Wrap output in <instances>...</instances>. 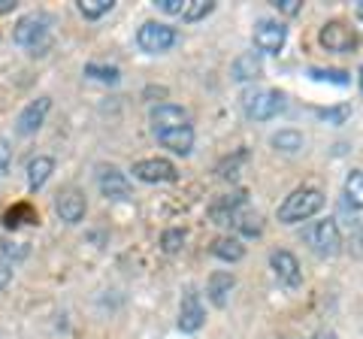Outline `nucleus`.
I'll return each instance as SVG.
<instances>
[{"label":"nucleus","mask_w":363,"mask_h":339,"mask_svg":"<svg viewBox=\"0 0 363 339\" xmlns=\"http://www.w3.org/2000/svg\"><path fill=\"white\" fill-rule=\"evenodd\" d=\"M152 130H169V128H188L191 118H188V112L176 106V104H161V106H155L152 109Z\"/></svg>","instance_id":"dca6fc26"},{"label":"nucleus","mask_w":363,"mask_h":339,"mask_svg":"<svg viewBox=\"0 0 363 339\" xmlns=\"http://www.w3.org/2000/svg\"><path fill=\"white\" fill-rule=\"evenodd\" d=\"M357 85H360V91H363V67H360V73H357Z\"/></svg>","instance_id":"58836bf2"},{"label":"nucleus","mask_w":363,"mask_h":339,"mask_svg":"<svg viewBox=\"0 0 363 339\" xmlns=\"http://www.w3.org/2000/svg\"><path fill=\"white\" fill-rule=\"evenodd\" d=\"M269 267L272 273H276V279L281 282L285 288H300L303 285V269H300V261L297 255L288 252V248H276V252L269 255Z\"/></svg>","instance_id":"1a4fd4ad"},{"label":"nucleus","mask_w":363,"mask_h":339,"mask_svg":"<svg viewBox=\"0 0 363 339\" xmlns=\"http://www.w3.org/2000/svg\"><path fill=\"white\" fill-rule=\"evenodd\" d=\"M209 252L218 257V261H227V264H236L245 257V245L240 236H218V240H212Z\"/></svg>","instance_id":"a211bd4d"},{"label":"nucleus","mask_w":363,"mask_h":339,"mask_svg":"<svg viewBox=\"0 0 363 339\" xmlns=\"http://www.w3.org/2000/svg\"><path fill=\"white\" fill-rule=\"evenodd\" d=\"M318 43L327 49V52H333V55H351L357 46H360V37H357V30L345 25V21H327V25L321 28V33H318Z\"/></svg>","instance_id":"20e7f679"},{"label":"nucleus","mask_w":363,"mask_h":339,"mask_svg":"<svg viewBox=\"0 0 363 339\" xmlns=\"http://www.w3.org/2000/svg\"><path fill=\"white\" fill-rule=\"evenodd\" d=\"M49 109H52V97H37V100H30V104L18 112L16 130L21 133V137H30V133H37V130L43 128L45 116H49Z\"/></svg>","instance_id":"9b49d317"},{"label":"nucleus","mask_w":363,"mask_h":339,"mask_svg":"<svg viewBox=\"0 0 363 339\" xmlns=\"http://www.w3.org/2000/svg\"><path fill=\"white\" fill-rule=\"evenodd\" d=\"M272 145H276L279 152H300L303 149V133L300 130H279L276 137H272Z\"/></svg>","instance_id":"a878e982"},{"label":"nucleus","mask_w":363,"mask_h":339,"mask_svg":"<svg viewBox=\"0 0 363 339\" xmlns=\"http://www.w3.org/2000/svg\"><path fill=\"white\" fill-rule=\"evenodd\" d=\"M40 216H37V209L30 206V203H16L13 209H6V216H4V224L9 230H16L21 228V224H37Z\"/></svg>","instance_id":"412c9836"},{"label":"nucleus","mask_w":363,"mask_h":339,"mask_svg":"<svg viewBox=\"0 0 363 339\" xmlns=\"http://www.w3.org/2000/svg\"><path fill=\"white\" fill-rule=\"evenodd\" d=\"M130 173H133V179H140V182H145V185L176 182L179 179L176 164H169L167 157H145V161H136Z\"/></svg>","instance_id":"0eeeda50"},{"label":"nucleus","mask_w":363,"mask_h":339,"mask_svg":"<svg viewBox=\"0 0 363 339\" xmlns=\"http://www.w3.org/2000/svg\"><path fill=\"white\" fill-rule=\"evenodd\" d=\"M52 173H55V161H52L49 155L30 157V164H28V188L30 191H40L45 182H49Z\"/></svg>","instance_id":"aec40b11"},{"label":"nucleus","mask_w":363,"mask_h":339,"mask_svg":"<svg viewBox=\"0 0 363 339\" xmlns=\"http://www.w3.org/2000/svg\"><path fill=\"white\" fill-rule=\"evenodd\" d=\"M230 73H233L236 82H252V79H257L260 73H264V64H260V55H257V52H245V55H240V58L233 61Z\"/></svg>","instance_id":"6ab92c4d"},{"label":"nucleus","mask_w":363,"mask_h":339,"mask_svg":"<svg viewBox=\"0 0 363 339\" xmlns=\"http://www.w3.org/2000/svg\"><path fill=\"white\" fill-rule=\"evenodd\" d=\"M13 40L21 49H28V55L40 58L52 49V18L45 13H28L25 18H18Z\"/></svg>","instance_id":"f257e3e1"},{"label":"nucleus","mask_w":363,"mask_h":339,"mask_svg":"<svg viewBox=\"0 0 363 339\" xmlns=\"http://www.w3.org/2000/svg\"><path fill=\"white\" fill-rule=\"evenodd\" d=\"M233 288H236V279H233V273H227V269H215V273L209 276V285H206V294H209L212 306L224 309L227 303H230V294H233Z\"/></svg>","instance_id":"f3484780"},{"label":"nucleus","mask_w":363,"mask_h":339,"mask_svg":"<svg viewBox=\"0 0 363 339\" xmlns=\"http://www.w3.org/2000/svg\"><path fill=\"white\" fill-rule=\"evenodd\" d=\"M315 339H336V333H318Z\"/></svg>","instance_id":"4c0bfd02"},{"label":"nucleus","mask_w":363,"mask_h":339,"mask_svg":"<svg viewBox=\"0 0 363 339\" xmlns=\"http://www.w3.org/2000/svg\"><path fill=\"white\" fill-rule=\"evenodd\" d=\"M272 6H276L279 13H285V16H300L303 13L300 0H272Z\"/></svg>","instance_id":"f704fd0d"},{"label":"nucleus","mask_w":363,"mask_h":339,"mask_svg":"<svg viewBox=\"0 0 363 339\" xmlns=\"http://www.w3.org/2000/svg\"><path fill=\"white\" fill-rule=\"evenodd\" d=\"M245 212H248V194H245V191L221 194V197H215L209 203V218H212V224H224V228H236Z\"/></svg>","instance_id":"7ed1b4c3"},{"label":"nucleus","mask_w":363,"mask_h":339,"mask_svg":"<svg viewBox=\"0 0 363 339\" xmlns=\"http://www.w3.org/2000/svg\"><path fill=\"white\" fill-rule=\"evenodd\" d=\"M157 143L164 145V149H169L173 155H191V149H194V128H169V130H155Z\"/></svg>","instance_id":"2eb2a0df"},{"label":"nucleus","mask_w":363,"mask_h":339,"mask_svg":"<svg viewBox=\"0 0 363 339\" xmlns=\"http://www.w3.org/2000/svg\"><path fill=\"white\" fill-rule=\"evenodd\" d=\"M309 76L315 82H330V85H339L345 88L351 82V76L345 70H333V67H309Z\"/></svg>","instance_id":"5701e85b"},{"label":"nucleus","mask_w":363,"mask_h":339,"mask_svg":"<svg viewBox=\"0 0 363 339\" xmlns=\"http://www.w3.org/2000/svg\"><path fill=\"white\" fill-rule=\"evenodd\" d=\"M245 161H248V152H245V149H240L233 157H224V161L218 164V176H221V179H236V176H240V167H242Z\"/></svg>","instance_id":"bb28decb"},{"label":"nucleus","mask_w":363,"mask_h":339,"mask_svg":"<svg viewBox=\"0 0 363 339\" xmlns=\"http://www.w3.org/2000/svg\"><path fill=\"white\" fill-rule=\"evenodd\" d=\"M112 6H116V4H112V0H79V13H82L88 21L104 18Z\"/></svg>","instance_id":"b1692460"},{"label":"nucleus","mask_w":363,"mask_h":339,"mask_svg":"<svg viewBox=\"0 0 363 339\" xmlns=\"http://www.w3.org/2000/svg\"><path fill=\"white\" fill-rule=\"evenodd\" d=\"M203 321H206V309L200 303V294L197 291H188L182 297V306H179V330L182 333H197Z\"/></svg>","instance_id":"ddd939ff"},{"label":"nucleus","mask_w":363,"mask_h":339,"mask_svg":"<svg viewBox=\"0 0 363 339\" xmlns=\"http://www.w3.org/2000/svg\"><path fill=\"white\" fill-rule=\"evenodd\" d=\"M9 282H13V267H9V264H0V291H4Z\"/></svg>","instance_id":"c9c22d12"},{"label":"nucleus","mask_w":363,"mask_h":339,"mask_svg":"<svg viewBox=\"0 0 363 339\" xmlns=\"http://www.w3.org/2000/svg\"><path fill=\"white\" fill-rule=\"evenodd\" d=\"M324 206V194L318 188H297L285 197V203L279 206V221L281 224H297L312 218L315 212H321Z\"/></svg>","instance_id":"f03ea898"},{"label":"nucleus","mask_w":363,"mask_h":339,"mask_svg":"<svg viewBox=\"0 0 363 339\" xmlns=\"http://www.w3.org/2000/svg\"><path fill=\"white\" fill-rule=\"evenodd\" d=\"M179 33L176 28L169 25H161V21H145V25L136 30V46H140L145 55H161V52H169L176 46Z\"/></svg>","instance_id":"39448f33"},{"label":"nucleus","mask_w":363,"mask_h":339,"mask_svg":"<svg viewBox=\"0 0 363 339\" xmlns=\"http://www.w3.org/2000/svg\"><path fill=\"white\" fill-rule=\"evenodd\" d=\"M236 230H240L242 236H260L264 224H260V216H257V212H245V216L240 218V224H236Z\"/></svg>","instance_id":"7c9ffc66"},{"label":"nucleus","mask_w":363,"mask_h":339,"mask_svg":"<svg viewBox=\"0 0 363 339\" xmlns=\"http://www.w3.org/2000/svg\"><path fill=\"white\" fill-rule=\"evenodd\" d=\"M55 212L67 224H79L85 218V194L79 188H61L55 194Z\"/></svg>","instance_id":"f8f14e48"},{"label":"nucleus","mask_w":363,"mask_h":339,"mask_svg":"<svg viewBox=\"0 0 363 339\" xmlns=\"http://www.w3.org/2000/svg\"><path fill=\"white\" fill-rule=\"evenodd\" d=\"M345 203L351 209H363V170H351L345 179Z\"/></svg>","instance_id":"4be33fe9"},{"label":"nucleus","mask_w":363,"mask_h":339,"mask_svg":"<svg viewBox=\"0 0 363 339\" xmlns=\"http://www.w3.org/2000/svg\"><path fill=\"white\" fill-rule=\"evenodd\" d=\"M212 9H215L212 0H191V4L185 6V13H182V18L185 21H200V18H206Z\"/></svg>","instance_id":"c85d7f7f"},{"label":"nucleus","mask_w":363,"mask_h":339,"mask_svg":"<svg viewBox=\"0 0 363 339\" xmlns=\"http://www.w3.org/2000/svg\"><path fill=\"white\" fill-rule=\"evenodd\" d=\"M161 248H164V255H179L182 248H185V230H182V228H169V230H164V236H161Z\"/></svg>","instance_id":"cd10ccee"},{"label":"nucleus","mask_w":363,"mask_h":339,"mask_svg":"<svg viewBox=\"0 0 363 339\" xmlns=\"http://www.w3.org/2000/svg\"><path fill=\"white\" fill-rule=\"evenodd\" d=\"M28 255V243H0V257L4 261H21Z\"/></svg>","instance_id":"2f4dec72"},{"label":"nucleus","mask_w":363,"mask_h":339,"mask_svg":"<svg viewBox=\"0 0 363 339\" xmlns=\"http://www.w3.org/2000/svg\"><path fill=\"white\" fill-rule=\"evenodd\" d=\"M9 167H13V149L6 140H0V179L9 173Z\"/></svg>","instance_id":"72a5a7b5"},{"label":"nucleus","mask_w":363,"mask_h":339,"mask_svg":"<svg viewBox=\"0 0 363 339\" xmlns=\"http://www.w3.org/2000/svg\"><path fill=\"white\" fill-rule=\"evenodd\" d=\"M155 6L161 9V13H167V16H182L185 13V0H155Z\"/></svg>","instance_id":"473e14b6"},{"label":"nucleus","mask_w":363,"mask_h":339,"mask_svg":"<svg viewBox=\"0 0 363 339\" xmlns=\"http://www.w3.org/2000/svg\"><path fill=\"white\" fill-rule=\"evenodd\" d=\"M357 245H363V230H360V240H357Z\"/></svg>","instance_id":"a19ab883"},{"label":"nucleus","mask_w":363,"mask_h":339,"mask_svg":"<svg viewBox=\"0 0 363 339\" xmlns=\"http://www.w3.org/2000/svg\"><path fill=\"white\" fill-rule=\"evenodd\" d=\"M13 9H16V0H0V16L13 13Z\"/></svg>","instance_id":"e433bc0d"},{"label":"nucleus","mask_w":363,"mask_h":339,"mask_svg":"<svg viewBox=\"0 0 363 339\" xmlns=\"http://www.w3.org/2000/svg\"><path fill=\"white\" fill-rule=\"evenodd\" d=\"M309 243L312 248L321 257H333L339 252V245H342V233H339V224L333 218H324V221H318L315 228L309 230Z\"/></svg>","instance_id":"9d476101"},{"label":"nucleus","mask_w":363,"mask_h":339,"mask_svg":"<svg viewBox=\"0 0 363 339\" xmlns=\"http://www.w3.org/2000/svg\"><path fill=\"white\" fill-rule=\"evenodd\" d=\"M315 116L321 118V121H327V124H345L348 121V116H351V106H330V109H315Z\"/></svg>","instance_id":"c756f323"},{"label":"nucleus","mask_w":363,"mask_h":339,"mask_svg":"<svg viewBox=\"0 0 363 339\" xmlns=\"http://www.w3.org/2000/svg\"><path fill=\"white\" fill-rule=\"evenodd\" d=\"M285 40H288V28L281 21H272V18H260L255 25V49L264 52V55H279L285 49Z\"/></svg>","instance_id":"6e6552de"},{"label":"nucleus","mask_w":363,"mask_h":339,"mask_svg":"<svg viewBox=\"0 0 363 339\" xmlns=\"http://www.w3.org/2000/svg\"><path fill=\"white\" fill-rule=\"evenodd\" d=\"M85 76L97 79V82H106V85H116L121 79L118 67H106V64H85Z\"/></svg>","instance_id":"393cba45"},{"label":"nucleus","mask_w":363,"mask_h":339,"mask_svg":"<svg viewBox=\"0 0 363 339\" xmlns=\"http://www.w3.org/2000/svg\"><path fill=\"white\" fill-rule=\"evenodd\" d=\"M357 18L363 21V0H360V4H357Z\"/></svg>","instance_id":"ea45409f"},{"label":"nucleus","mask_w":363,"mask_h":339,"mask_svg":"<svg viewBox=\"0 0 363 339\" xmlns=\"http://www.w3.org/2000/svg\"><path fill=\"white\" fill-rule=\"evenodd\" d=\"M97 185H100V191H104V197H109V200H130V194H133L128 176H124L121 170H116V167L100 170Z\"/></svg>","instance_id":"4468645a"},{"label":"nucleus","mask_w":363,"mask_h":339,"mask_svg":"<svg viewBox=\"0 0 363 339\" xmlns=\"http://www.w3.org/2000/svg\"><path fill=\"white\" fill-rule=\"evenodd\" d=\"M245 116L255 121H269L272 116H279V109L285 106V97L281 91H272V88H264V91H252L242 100Z\"/></svg>","instance_id":"423d86ee"}]
</instances>
